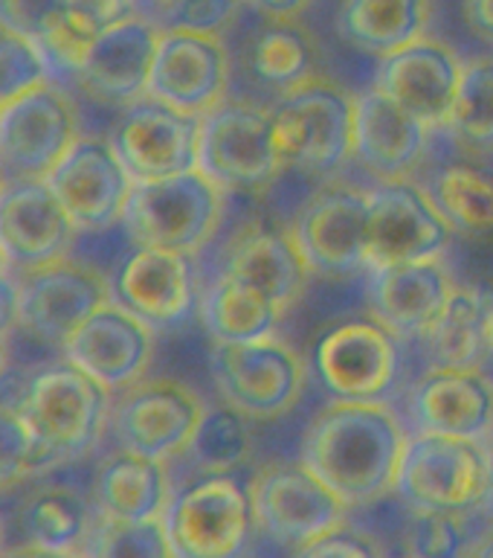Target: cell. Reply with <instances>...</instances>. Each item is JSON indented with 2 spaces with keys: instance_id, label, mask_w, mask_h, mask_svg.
Returning <instances> with one entry per match:
<instances>
[{
  "instance_id": "6da1fadb",
  "label": "cell",
  "mask_w": 493,
  "mask_h": 558,
  "mask_svg": "<svg viewBox=\"0 0 493 558\" xmlns=\"http://www.w3.org/2000/svg\"><path fill=\"white\" fill-rule=\"evenodd\" d=\"M407 434L383 401L334 399L303 434V462L348 506L372 504L395 488Z\"/></svg>"
},
{
  "instance_id": "7a4b0ae2",
  "label": "cell",
  "mask_w": 493,
  "mask_h": 558,
  "mask_svg": "<svg viewBox=\"0 0 493 558\" xmlns=\"http://www.w3.org/2000/svg\"><path fill=\"white\" fill-rule=\"evenodd\" d=\"M111 396L64 355L26 381L17 410L38 442L44 469H59L94 451L108 425Z\"/></svg>"
},
{
  "instance_id": "3957f363",
  "label": "cell",
  "mask_w": 493,
  "mask_h": 558,
  "mask_svg": "<svg viewBox=\"0 0 493 558\" xmlns=\"http://www.w3.org/2000/svg\"><path fill=\"white\" fill-rule=\"evenodd\" d=\"M355 99L325 78H308L285 90L268 108L279 163L313 174L337 172L355 155Z\"/></svg>"
},
{
  "instance_id": "277c9868",
  "label": "cell",
  "mask_w": 493,
  "mask_h": 558,
  "mask_svg": "<svg viewBox=\"0 0 493 558\" xmlns=\"http://www.w3.org/2000/svg\"><path fill=\"white\" fill-rule=\"evenodd\" d=\"M224 216V190L200 169L139 181L131 190L122 230L131 244L198 253Z\"/></svg>"
},
{
  "instance_id": "5b68a950",
  "label": "cell",
  "mask_w": 493,
  "mask_h": 558,
  "mask_svg": "<svg viewBox=\"0 0 493 558\" xmlns=\"http://www.w3.org/2000/svg\"><path fill=\"white\" fill-rule=\"evenodd\" d=\"M17 335H26L41 347L61 349L67 338L111 300V282L90 262L64 259L47 262L41 268L15 270Z\"/></svg>"
},
{
  "instance_id": "8992f818",
  "label": "cell",
  "mask_w": 493,
  "mask_h": 558,
  "mask_svg": "<svg viewBox=\"0 0 493 558\" xmlns=\"http://www.w3.org/2000/svg\"><path fill=\"white\" fill-rule=\"evenodd\" d=\"M165 535L177 558H230L250 538V488L230 471H212L172 495L163 512Z\"/></svg>"
},
{
  "instance_id": "52a82bcc",
  "label": "cell",
  "mask_w": 493,
  "mask_h": 558,
  "mask_svg": "<svg viewBox=\"0 0 493 558\" xmlns=\"http://www.w3.org/2000/svg\"><path fill=\"white\" fill-rule=\"evenodd\" d=\"M209 369L221 399L250 418L285 416L305 390V364L282 340H212Z\"/></svg>"
},
{
  "instance_id": "ba28073f",
  "label": "cell",
  "mask_w": 493,
  "mask_h": 558,
  "mask_svg": "<svg viewBox=\"0 0 493 558\" xmlns=\"http://www.w3.org/2000/svg\"><path fill=\"white\" fill-rule=\"evenodd\" d=\"M485 480L488 448L482 439L418 430L407 439L395 492L409 509L465 514L482 500Z\"/></svg>"
},
{
  "instance_id": "9c48e42d",
  "label": "cell",
  "mask_w": 493,
  "mask_h": 558,
  "mask_svg": "<svg viewBox=\"0 0 493 558\" xmlns=\"http://www.w3.org/2000/svg\"><path fill=\"white\" fill-rule=\"evenodd\" d=\"M311 366L334 399L383 401L400 375V338L378 317H348L322 331Z\"/></svg>"
},
{
  "instance_id": "30bf717a",
  "label": "cell",
  "mask_w": 493,
  "mask_h": 558,
  "mask_svg": "<svg viewBox=\"0 0 493 558\" xmlns=\"http://www.w3.org/2000/svg\"><path fill=\"white\" fill-rule=\"evenodd\" d=\"M82 137L73 96L44 82L0 111V169L9 178H47Z\"/></svg>"
},
{
  "instance_id": "8fae6325",
  "label": "cell",
  "mask_w": 493,
  "mask_h": 558,
  "mask_svg": "<svg viewBox=\"0 0 493 558\" xmlns=\"http://www.w3.org/2000/svg\"><path fill=\"white\" fill-rule=\"evenodd\" d=\"M198 169L224 192H259L279 174L270 111L250 102H218L200 117Z\"/></svg>"
},
{
  "instance_id": "7c38bea8",
  "label": "cell",
  "mask_w": 493,
  "mask_h": 558,
  "mask_svg": "<svg viewBox=\"0 0 493 558\" xmlns=\"http://www.w3.org/2000/svg\"><path fill=\"white\" fill-rule=\"evenodd\" d=\"M252 518L270 541L299 549L346 521L348 504L305 462L268 465L250 486Z\"/></svg>"
},
{
  "instance_id": "4fadbf2b",
  "label": "cell",
  "mask_w": 493,
  "mask_h": 558,
  "mask_svg": "<svg viewBox=\"0 0 493 558\" xmlns=\"http://www.w3.org/2000/svg\"><path fill=\"white\" fill-rule=\"evenodd\" d=\"M113 396L108 425L120 448L157 460L189 451L192 436L207 413L198 392L174 378H139Z\"/></svg>"
},
{
  "instance_id": "5bb4252c",
  "label": "cell",
  "mask_w": 493,
  "mask_h": 558,
  "mask_svg": "<svg viewBox=\"0 0 493 558\" xmlns=\"http://www.w3.org/2000/svg\"><path fill=\"white\" fill-rule=\"evenodd\" d=\"M192 256L195 253L131 244L108 277L111 300L155 331L177 329L198 305V274Z\"/></svg>"
},
{
  "instance_id": "9a60e30c",
  "label": "cell",
  "mask_w": 493,
  "mask_h": 558,
  "mask_svg": "<svg viewBox=\"0 0 493 558\" xmlns=\"http://www.w3.org/2000/svg\"><path fill=\"white\" fill-rule=\"evenodd\" d=\"M108 140L134 183L157 181L198 169L200 117L146 94L125 105Z\"/></svg>"
},
{
  "instance_id": "2e32d148",
  "label": "cell",
  "mask_w": 493,
  "mask_h": 558,
  "mask_svg": "<svg viewBox=\"0 0 493 558\" xmlns=\"http://www.w3.org/2000/svg\"><path fill=\"white\" fill-rule=\"evenodd\" d=\"M47 183L59 195L78 233H108L120 227L134 190V178L113 151L111 140L85 134L47 174Z\"/></svg>"
},
{
  "instance_id": "e0dca14e",
  "label": "cell",
  "mask_w": 493,
  "mask_h": 558,
  "mask_svg": "<svg viewBox=\"0 0 493 558\" xmlns=\"http://www.w3.org/2000/svg\"><path fill=\"white\" fill-rule=\"evenodd\" d=\"M76 239L78 227L47 178H9L0 192V247L9 274L64 259Z\"/></svg>"
},
{
  "instance_id": "ac0fdd59",
  "label": "cell",
  "mask_w": 493,
  "mask_h": 558,
  "mask_svg": "<svg viewBox=\"0 0 493 558\" xmlns=\"http://www.w3.org/2000/svg\"><path fill=\"white\" fill-rule=\"evenodd\" d=\"M451 225L444 221L430 192L409 181H383V186L369 192V268L439 259L451 244Z\"/></svg>"
},
{
  "instance_id": "d6986e66",
  "label": "cell",
  "mask_w": 493,
  "mask_h": 558,
  "mask_svg": "<svg viewBox=\"0 0 493 558\" xmlns=\"http://www.w3.org/2000/svg\"><path fill=\"white\" fill-rule=\"evenodd\" d=\"M230 59L218 33L160 29L148 96L177 111L204 117L224 102Z\"/></svg>"
},
{
  "instance_id": "ffe728a7",
  "label": "cell",
  "mask_w": 493,
  "mask_h": 558,
  "mask_svg": "<svg viewBox=\"0 0 493 558\" xmlns=\"http://www.w3.org/2000/svg\"><path fill=\"white\" fill-rule=\"evenodd\" d=\"M61 355L85 369L108 392H120L146 375L155 357V329L108 300L70 335Z\"/></svg>"
},
{
  "instance_id": "44dd1931",
  "label": "cell",
  "mask_w": 493,
  "mask_h": 558,
  "mask_svg": "<svg viewBox=\"0 0 493 558\" xmlns=\"http://www.w3.org/2000/svg\"><path fill=\"white\" fill-rule=\"evenodd\" d=\"M160 26L148 15L131 12L104 26L85 61L73 73L82 94L104 105H131L148 94Z\"/></svg>"
},
{
  "instance_id": "7402d4cb",
  "label": "cell",
  "mask_w": 493,
  "mask_h": 558,
  "mask_svg": "<svg viewBox=\"0 0 493 558\" xmlns=\"http://www.w3.org/2000/svg\"><path fill=\"white\" fill-rule=\"evenodd\" d=\"M311 270L348 277L366 265L369 247V195L346 183H329L303 207L294 225Z\"/></svg>"
},
{
  "instance_id": "603a6c76",
  "label": "cell",
  "mask_w": 493,
  "mask_h": 558,
  "mask_svg": "<svg viewBox=\"0 0 493 558\" xmlns=\"http://www.w3.org/2000/svg\"><path fill=\"white\" fill-rule=\"evenodd\" d=\"M461 70L465 64L451 47L433 38H418L383 56L374 70V87H381L427 125H447L459 94Z\"/></svg>"
},
{
  "instance_id": "cb8c5ba5",
  "label": "cell",
  "mask_w": 493,
  "mask_h": 558,
  "mask_svg": "<svg viewBox=\"0 0 493 558\" xmlns=\"http://www.w3.org/2000/svg\"><path fill=\"white\" fill-rule=\"evenodd\" d=\"M407 404L412 425L424 434L485 439L493 430V381L479 366L435 364Z\"/></svg>"
},
{
  "instance_id": "d4e9b609",
  "label": "cell",
  "mask_w": 493,
  "mask_h": 558,
  "mask_svg": "<svg viewBox=\"0 0 493 558\" xmlns=\"http://www.w3.org/2000/svg\"><path fill=\"white\" fill-rule=\"evenodd\" d=\"M453 294V279L439 259L395 262L372 268V317L398 338H424Z\"/></svg>"
},
{
  "instance_id": "484cf974",
  "label": "cell",
  "mask_w": 493,
  "mask_h": 558,
  "mask_svg": "<svg viewBox=\"0 0 493 558\" xmlns=\"http://www.w3.org/2000/svg\"><path fill=\"white\" fill-rule=\"evenodd\" d=\"M427 122L409 113L381 87H369L355 99V157L381 181H407L421 163Z\"/></svg>"
},
{
  "instance_id": "4316f807",
  "label": "cell",
  "mask_w": 493,
  "mask_h": 558,
  "mask_svg": "<svg viewBox=\"0 0 493 558\" xmlns=\"http://www.w3.org/2000/svg\"><path fill=\"white\" fill-rule=\"evenodd\" d=\"M172 500L165 460L148 453L120 451L108 453L94 477L96 512L111 521H151L163 518Z\"/></svg>"
},
{
  "instance_id": "83f0119b",
  "label": "cell",
  "mask_w": 493,
  "mask_h": 558,
  "mask_svg": "<svg viewBox=\"0 0 493 558\" xmlns=\"http://www.w3.org/2000/svg\"><path fill=\"white\" fill-rule=\"evenodd\" d=\"M17 532L33 553L87 549L96 526V506L64 483H44L26 492L17 506Z\"/></svg>"
},
{
  "instance_id": "f1b7e54d",
  "label": "cell",
  "mask_w": 493,
  "mask_h": 558,
  "mask_svg": "<svg viewBox=\"0 0 493 558\" xmlns=\"http://www.w3.org/2000/svg\"><path fill=\"white\" fill-rule=\"evenodd\" d=\"M224 270L256 282L287 308L303 294L311 265L305 259L294 230L279 233L264 225H250L247 230H242V235L226 253Z\"/></svg>"
},
{
  "instance_id": "f546056e",
  "label": "cell",
  "mask_w": 493,
  "mask_h": 558,
  "mask_svg": "<svg viewBox=\"0 0 493 558\" xmlns=\"http://www.w3.org/2000/svg\"><path fill=\"white\" fill-rule=\"evenodd\" d=\"M427 24L430 0H343L337 12L340 38L378 59L424 38Z\"/></svg>"
},
{
  "instance_id": "4dcf8cb0",
  "label": "cell",
  "mask_w": 493,
  "mask_h": 558,
  "mask_svg": "<svg viewBox=\"0 0 493 558\" xmlns=\"http://www.w3.org/2000/svg\"><path fill=\"white\" fill-rule=\"evenodd\" d=\"M285 305L250 279L221 270L200 296V320L212 340H256L273 335Z\"/></svg>"
},
{
  "instance_id": "1f68e13d",
  "label": "cell",
  "mask_w": 493,
  "mask_h": 558,
  "mask_svg": "<svg viewBox=\"0 0 493 558\" xmlns=\"http://www.w3.org/2000/svg\"><path fill=\"white\" fill-rule=\"evenodd\" d=\"M491 305L493 294L482 288H453L444 312L424 335L433 364L482 366L493 352Z\"/></svg>"
},
{
  "instance_id": "d6a6232c",
  "label": "cell",
  "mask_w": 493,
  "mask_h": 558,
  "mask_svg": "<svg viewBox=\"0 0 493 558\" xmlns=\"http://www.w3.org/2000/svg\"><path fill=\"white\" fill-rule=\"evenodd\" d=\"M430 198L453 233L493 235V174L470 163H451L430 181Z\"/></svg>"
},
{
  "instance_id": "836d02e7",
  "label": "cell",
  "mask_w": 493,
  "mask_h": 558,
  "mask_svg": "<svg viewBox=\"0 0 493 558\" xmlns=\"http://www.w3.org/2000/svg\"><path fill=\"white\" fill-rule=\"evenodd\" d=\"M252 76L279 90L303 85L313 78V41L311 35L287 17H276V24L264 26L250 44Z\"/></svg>"
},
{
  "instance_id": "e575fe53",
  "label": "cell",
  "mask_w": 493,
  "mask_h": 558,
  "mask_svg": "<svg viewBox=\"0 0 493 558\" xmlns=\"http://www.w3.org/2000/svg\"><path fill=\"white\" fill-rule=\"evenodd\" d=\"M447 129L461 148L477 155L493 151V59L465 64Z\"/></svg>"
},
{
  "instance_id": "d590c367",
  "label": "cell",
  "mask_w": 493,
  "mask_h": 558,
  "mask_svg": "<svg viewBox=\"0 0 493 558\" xmlns=\"http://www.w3.org/2000/svg\"><path fill=\"white\" fill-rule=\"evenodd\" d=\"M247 418L250 416H244L242 410L230 408V404L204 413L189 442L192 460L198 462L204 474L233 471L235 465H242L250 457L252 434Z\"/></svg>"
},
{
  "instance_id": "8d00e7d4",
  "label": "cell",
  "mask_w": 493,
  "mask_h": 558,
  "mask_svg": "<svg viewBox=\"0 0 493 558\" xmlns=\"http://www.w3.org/2000/svg\"><path fill=\"white\" fill-rule=\"evenodd\" d=\"M104 26H108V21H102V17L94 15L90 9L78 7V3L70 0V7L64 9L59 21L47 29V35L38 41V47H41V52L47 56L52 70H61V73L73 76Z\"/></svg>"
},
{
  "instance_id": "74e56055",
  "label": "cell",
  "mask_w": 493,
  "mask_h": 558,
  "mask_svg": "<svg viewBox=\"0 0 493 558\" xmlns=\"http://www.w3.org/2000/svg\"><path fill=\"white\" fill-rule=\"evenodd\" d=\"M90 553L99 556H134L165 558L172 556V544L165 535L163 518L151 521H111L96 512L94 535L87 541Z\"/></svg>"
},
{
  "instance_id": "f35d334b",
  "label": "cell",
  "mask_w": 493,
  "mask_h": 558,
  "mask_svg": "<svg viewBox=\"0 0 493 558\" xmlns=\"http://www.w3.org/2000/svg\"><path fill=\"white\" fill-rule=\"evenodd\" d=\"M52 78V68L41 47L24 35L0 26V105L15 102L17 96Z\"/></svg>"
},
{
  "instance_id": "ab89813d",
  "label": "cell",
  "mask_w": 493,
  "mask_h": 558,
  "mask_svg": "<svg viewBox=\"0 0 493 558\" xmlns=\"http://www.w3.org/2000/svg\"><path fill=\"white\" fill-rule=\"evenodd\" d=\"M44 471L41 451L17 404L0 401V492Z\"/></svg>"
},
{
  "instance_id": "60d3db41",
  "label": "cell",
  "mask_w": 493,
  "mask_h": 558,
  "mask_svg": "<svg viewBox=\"0 0 493 558\" xmlns=\"http://www.w3.org/2000/svg\"><path fill=\"white\" fill-rule=\"evenodd\" d=\"M461 523L456 512H439V509H412L407 530H404V547L409 556L451 558L461 553Z\"/></svg>"
},
{
  "instance_id": "b9f144b4",
  "label": "cell",
  "mask_w": 493,
  "mask_h": 558,
  "mask_svg": "<svg viewBox=\"0 0 493 558\" xmlns=\"http://www.w3.org/2000/svg\"><path fill=\"white\" fill-rule=\"evenodd\" d=\"M242 0H169L165 7L155 9V21L160 29H189V33H218L224 29L238 12Z\"/></svg>"
},
{
  "instance_id": "7bdbcfd3",
  "label": "cell",
  "mask_w": 493,
  "mask_h": 558,
  "mask_svg": "<svg viewBox=\"0 0 493 558\" xmlns=\"http://www.w3.org/2000/svg\"><path fill=\"white\" fill-rule=\"evenodd\" d=\"M67 7L70 0H0V26L38 44Z\"/></svg>"
},
{
  "instance_id": "ee69618b",
  "label": "cell",
  "mask_w": 493,
  "mask_h": 558,
  "mask_svg": "<svg viewBox=\"0 0 493 558\" xmlns=\"http://www.w3.org/2000/svg\"><path fill=\"white\" fill-rule=\"evenodd\" d=\"M378 553V544H374L366 532L355 530V526H348L346 521L337 523V526H331L322 535H317L313 541H308L303 549H299V556H340V558H366L374 556Z\"/></svg>"
},
{
  "instance_id": "f6af8a7d",
  "label": "cell",
  "mask_w": 493,
  "mask_h": 558,
  "mask_svg": "<svg viewBox=\"0 0 493 558\" xmlns=\"http://www.w3.org/2000/svg\"><path fill=\"white\" fill-rule=\"evenodd\" d=\"M17 331V303H15V279L12 274L0 277V375L7 366L9 349Z\"/></svg>"
},
{
  "instance_id": "bcb514c9",
  "label": "cell",
  "mask_w": 493,
  "mask_h": 558,
  "mask_svg": "<svg viewBox=\"0 0 493 558\" xmlns=\"http://www.w3.org/2000/svg\"><path fill=\"white\" fill-rule=\"evenodd\" d=\"M465 15L473 33L493 41V0H465Z\"/></svg>"
},
{
  "instance_id": "7dc6e473",
  "label": "cell",
  "mask_w": 493,
  "mask_h": 558,
  "mask_svg": "<svg viewBox=\"0 0 493 558\" xmlns=\"http://www.w3.org/2000/svg\"><path fill=\"white\" fill-rule=\"evenodd\" d=\"M78 7L90 9L94 15H99L102 21H116V17H125L131 12H137V3L139 0H73Z\"/></svg>"
},
{
  "instance_id": "c3c4849f",
  "label": "cell",
  "mask_w": 493,
  "mask_h": 558,
  "mask_svg": "<svg viewBox=\"0 0 493 558\" xmlns=\"http://www.w3.org/2000/svg\"><path fill=\"white\" fill-rule=\"evenodd\" d=\"M242 3H250L252 9L270 17H294L308 0H242Z\"/></svg>"
},
{
  "instance_id": "681fc988",
  "label": "cell",
  "mask_w": 493,
  "mask_h": 558,
  "mask_svg": "<svg viewBox=\"0 0 493 558\" xmlns=\"http://www.w3.org/2000/svg\"><path fill=\"white\" fill-rule=\"evenodd\" d=\"M477 512L485 518V521L493 523V445L488 451V480H485V492H482V500H479Z\"/></svg>"
},
{
  "instance_id": "f907efd6",
  "label": "cell",
  "mask_w": 493,
  "mask_h": 558,
  "mask_svg": "<svg viewBox=\"0 0 493 558\" xmlns=\"http://www.w3.org/2000/svg\"><path fill=\"white\" fill-rule=\"evenodd\" d=\"M470 556H493V523L485 535H479V541L470 547Z\"/></svg>"
},
{
  "instance_id": "816d5d0a",
  "label": "cell",
  "mask_w": 493,
  "mask_h": 558,
  "mask_svg": "<svg viewBox=\"0 0 493 558\" xmlns=\"http://www.w3.org/2000/svg\"><path fill=\"white\" fill-rule=\"evenodd\" d=\"M3 274H9V262L7 256H3V247H0V277H3Z\"/></svg>"
},
{
  "instance_id": "f5cc1de1",
  "label": "cell",
  "mask_w": 493,
  "mask_h": 558,
  "mask_svg": "<svg viewBox=\"0 0 493 558\" xmlns=\"http://www.w3.org/2000/svg\"><path fill=\"white\" fill-rule=\"evenodd\" d=\"M165 3H169V0H148V7H151V12H155V9H160V7H165Z\"/></svg>"
},
{
  "instance_id": "db71d44e",
  "label": "cell",
  "mask_w": 493,
  "mask_h": 558,
  "mask_svg": "<svg viewBox=\"0 0 493 558\" xmlns=\"http://www.w3.org/2000/svg\"><path fill=\"white\" fill-rule=\"evenodd\" d=\"M3 186H7V174H3V169H0V192H3Z\"/></svg>"
},
{
  "instance_id": "11a10c76",
  "label": "cell",
  "mask_w": 493,
  "mask_h": 558,
  "mask_svg": "<svg viewBox=\"0 0 493 558\" xmlns=\"http://www.w3.org/2000/svg\"><path fill=\"white\" fill-rule=\"evenodd\" d=\"M491 340H493V305H491Z\"/></svg>"
},
{
  "instance_id": "9f6ffc18",
  "label": "cell",
  "mask_w": 493,
  "mask_h": 558,
  "mask_svg": "<svg viewBox=\"0 0 493 558\" xmlns=\"http://www.w3.org/2000/svg\"><path fill=\"white\" fill-rule=\"evenodd\" d=\"M0 541H3V526H0Z\"/></svg>"
},
{
  "instance_id": "6f0895ef",
  "label": "cell",
  "mask_w": 493,
  "mask_h": 558,
  "mask_svg": "<svg viewBox=\"0 0 493 558\" xmlns=\"http://www.w3.org/2000/svg\"><path fill=\"white\" fill-rule=\"evenodd\" d=\"M0 111H3V105H0Z\"/></svg>"
}]
</instances>
